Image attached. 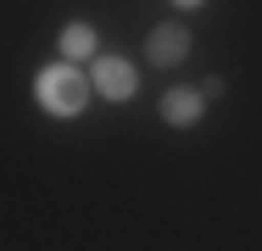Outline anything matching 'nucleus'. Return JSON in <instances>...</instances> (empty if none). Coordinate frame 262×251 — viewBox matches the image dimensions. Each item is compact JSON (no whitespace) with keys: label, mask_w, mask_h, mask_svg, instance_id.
I'll use <instances>...</instances> for the list:
<instances>
[{"label":"nucleus","mask_w":262,"mask_h":251,"mask_svg":"<svg viewBox=\"0 0 262 251\" xmlns=\"http://www.w3.org/2000/svg\"><path fill=\"white\" fill-rule=\"evenodd\" d=\"M90 78L78 73V61H45L39 73H34V100L51 112V117H78L84 112V100H90Z\"/></svg>","instance_id":"nucleus-1"},{"label":"nucleus","mask_w":262,"mask_h":251,"mask_svg":"<svg viewBox=\"0 0 262 251\" xmlns=\"http://www.w3.org/2000/svg\"><path fill=\"white\" fill-rule=\"evenodd\" d=\"M90 84H95V95L101 100H134V90H140V73H134V61L128 56H95L90 61Z\"/></svg>","instance_id":"nucleus-2"},{"label":"nucleus","mask_w":262,"mask_h":251,"mask_svg":"<svg viewBox=\"0 0 262 251\" xmlns=\"http://www.w3.org/2000/svg\"><path fill=\"white\" fill-rule=\"evenodd\" d=\"M201 112H207V95H201L195 84H173V90L157 100V117L167 123V129H195Z\"/></svg>","instance_id":"nucleus-3"},{"label":"nucleus","mask_w":262,"mask_h":251,"mask_svg":"<svg viewBox=\"0 0 262 251\" xmlns=\"http://www.w3.org/2000/svg\"><path fill=\"white\" fill-rule=\"evenodd\" d=\"M190 45H195V34H190L184 23H162V28H151V39H145V56H151L157 67H179V61L190 56Z\"/></svg>","instance_id":"nucleus-4"},{"label":"nucleus","mask_w":262,"mask_h":251,"mask_svg":"<svg viewBox=\"0 0 262 251\" xmlns=\"http://www.w3.org/2000/svg\"><path fill=\"white\" fill-rule=\"evenodd\" d=\"M56 50H61V61H95V56H101L95 23H67V28L56 34Z\"/></svg>","instance_id":"nucleus-5"},{"label":"nucleus","mask_w":262,"mask_h":251,"mask_svg":"<svg viewBox=\"0 0 262 251\" xmlns=\"http://www.w3.org/2000/svg\"><path fill=\"white\" fill-rule=\"evenodd\" d=\"M195 90H201L207 100H223V90H229V84H223V73H207V78H201Z\"/></svg>","instance_id":"nucleus-6"},{"label":"nucleus","mask_w":262,"mask_h":251,"mask_svg":"<svg viewBox=\"0 0 262 251\" xmlns=\"http://www.w3.org/2000/svg\"><path fill=\"white\" fill-rule=\"evenodd\" d=\"M173 6H201V0H173Z\"/></svg>","instance_id":"nucleus-7"}]
</instances>
